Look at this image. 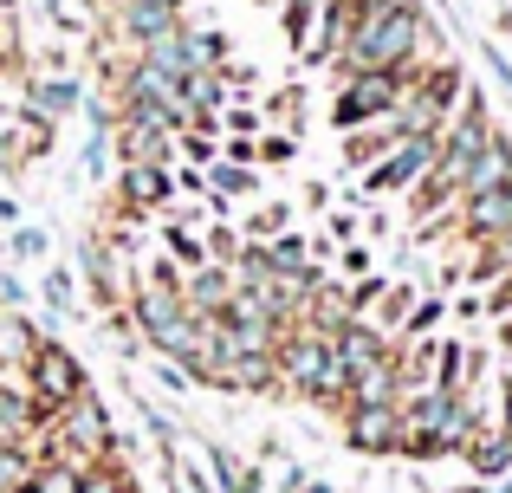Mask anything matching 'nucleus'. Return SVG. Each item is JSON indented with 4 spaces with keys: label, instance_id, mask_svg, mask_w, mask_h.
Segmentation results:
<instances>
[{
    "label": "nucleus",
    "instance_id": "obj_1",
    "mask_svg": "<svg viewBox=\"0 0 512 493\" xmlns=\"http://www.w3.org/2000/svg\"><path fill=\"white\" fill-rule=\"evenodd\" d=\"M428 39V20L415 0H370L363 7V26L350 33L344 59H338V78L357 72V65H409Z\"/></svg>",
    "mask_w": 512,
    "mask_h": 493
},
{
    "label": "nucleus",
    "instance_id": "obj_20",
    "mask_svg": "<svg viewBox=\"0 0 512 493\" xmlns=\"http://www.w3.org/2000/svg\"><path fill=\"white\" fill-rule=\"evenodd\" d=\"M72 493H130V474H124V468H104V461H91L85 481H78Z\"/></svg>",
    "mask_w": 512,
    "mask_h": 493
},
{
    "label": "nucleus",
    "instance_id": "obj_29",
    "mask_svg": "<svg viewBox=\"0 0 512 493\" xmlns=\"http://www.w3.org/2000/svg\"><path fill=\"white\" fill-rule=\"evenodd\" d=\"M253 156H260V163H286V156H292V137H266Z\"/></svg>",
    "mask_w": 512,
    "mask_h": 493
},
{
    "label": "nucleus",
    "instance_id": "obj_5",
    "mask_svg": "<svg viewBox=\"0 0 512 493\" xmlns=\"http://www.w3.org/2000/svg\"><path fill=\"white\" fill-rule=\"evenodd\" d=\"M402 396H389V403H350L344 409V442L357 448V455H396L402 448Z\"/></svg>",
    "mask_w": 512,
    "mask_h": 493
},
{
    "label": "nucleus",
    "instance_id": "obj_9",
    "mask_svg": "<svg viewBox=\"0 0 512 493\" xmlns=\"http://www.w3.org/2000/svg\"><path fill=\"white\" fill-rule=\"evenodd\" d=\"M182 26V7H156V0H117V33L130 39V46H150V39H163Z\"/></svg>",
    "mask_w": 512,
    "mask_h": 493
},
{
    "label": "nucleus",
    "instance_id": "obj_22",
    "mask_svg": "<svg viewBox=\"0 0 512 493\" xmlns=\"http://www.w3.org/2000/svg\"><path fill=\"white\" fill-rule=\"evenodd\" d=\"M279 228H286V208H260V215L247 221V241H273Z\"/></svg>",
    "mask_w": 512,
    "mask_h": 493
},
{
    "label": "nucleus",
    "instance_id": "obj_27",
    "mask_svg": "<svg viewBox=\"0 0 512 493\" xmlns=\"http://www.w3.org/2000/svg\"><path fill=\"white\" fill-rule=\"evenodd\" d=\"M214 130H227V137H253V130H260V111H227V117H214Z\"/></svg>",
    "mask_w": 512,
    "mask_h": 493
},
{
    "label": "nucleus",
    "instance_id": "obj_7",
    "mask_svg": "<svg viewBox=\"0 0 512 493\" xmlns=\"http://www.w3.org/2000/svg\"><path fill=\"white\" fill-rule=\"evenodd\" d=\"M461 461L474 468V481H500V474L512 468V435L500 429V422H474L461 442Z\"/></svg>",
    "mask_w": 512,
    "mask_h": 493
},
{
    "label": "nucleus",
    "instance_id": "obj_6",
    "mask_svg": "<svg viewBox=\"0 0 512 493\" xmlns=\"http://www.w3.org/2000/svg\"><path fill=\"white\" fill-rule=\"evenodd\" d=\"M363 7H370V0H318V20H312V33H305L299 52L312 65H338L344 46H350V33L363 26Z\"/></svg>",
    "mask_w": 512,
    "mask_h": 493
},
{
    "label": "nucleus",
    "instance_id": "obj_17",
    "mask_svg": "<svg viewBox=\"0 0 512 493\" xmlns=\"http://www.w3.org/2000/svg\"><path fill=\"white\" fill-rule=\"evenodd\" d=\"M266 260H273V266H279L286 279H305V266H312V253H305V241H299V234H273V241H266Z\"/></svg>",
    "mask_w": 512,
    "mask_h": 493
},
{
    "label": "nucleus",
    "instance_id": "obj_25",
    "mask_svg": "<svg viewBox=\"0 0 512 493\" xmlns=\"http://www.w3.org/2000/svg\"><path fill=\"white\" fill-rule=\"evenodd\" d=\"M415 305V292L409 286H383V325H402V312Z\"/></svg>",
    "mask_w": 512,
    "mask_h": 493
},
{
    "label": "nucleus",
    "instance_id": "obj_13",
    "mask_svg": "<svg viewBox=\"0 0 512 493\" xmlns=\"http://www.w3.org/2000/svg\"><path fill=\"white\" fill-rule=\"evenodd\" d=\"M124 163H169L175 150V130H156V124H124Z\"/></svg>",
    "mask_w": 512,
    "mask_h": 493
},
{
    "label": "nucleus",
    "instance_id": "obj_8",
    "mask_svg": "<svg viewBox=\"0 0 512 493\" xmlns=\"http://www.w3.org/2000/svg\"><path fill=\"white\" fill-rule=\"evenodd\" d=\"M182 299H188V312H201V318L227 312V305H234V266H227V260L195 266V273L182 279Z\"/></svg>",
    "mask_w": 512,
    "mask_h": 493
},
{
    "label": "nucleus",
    "instance_id": "obj_14",
    "mask_svg": "<svg viewBox=\"0 0 512 493\" xmlns=\"http://www.w3.org/2000/svg\"><path fill=\"white\" fill-rule=\"evenodd\" d=\"M39 338H46V331H33L20 312H0V364H20L26 370V357H33Z\"/></svg>",
    "mask_w": 512,
    "mask_h": 493
},
{
    "label": "nucleus",
    "instance_id": "obj_32",
    "mask_svg": "<svg viewBox=\"0 0 512 493\" xmlns=\"http://www.w3.org/2000/svg\"><path fill=\"white\" fill-rule=\"evenodd\" d=\"M305 493H338V487H325V481H305Z\"/></svg>",
    "mask_w": 512,
    "mask_h": 493
},
{
    "label": "nucleus",
    "instance_id": "obj_21",
    "mask_svg": "<svg viewBox=\"0 0 512 493\" xmlns=\"http://www.w3.org/2000/svg\"><path fill=\"white\" fill-rule=\"evenodd\" d=\"M72 279H78V273H65V266H52V273L39 279V292H46V305H52V312H72V305H78Z\"/></svg>",
    "mask_w": 512,
    "mask_h": 493
},
{
    "label": "nucleus",
    "instance_id": "obj_10",
    "mask_svg": "<svg viewBox=\"0 0 512 493\" xmlns=\"http://www.w3.org/2000/svg\"><path fill=\"white\" fill-rule=\"evenodd\" d=\"M500 182H512V143L493 130V137L474 150V163H467V189H500ZM467 189H461V195H467Z\"/></svg>",
    "mask_w": 512,
    "mask_h": 493
},
{
    "label": "nucleus",
    "instance_id": "obj_28",
    "mask_svg": "<svg viewBox=\"0 0 512 493\" xmlns=\"http://www.w3.org/2000/svg\"><path fill=\"white\" fill-rule=\"evenodd\" d=\"M435 318H441V299H422V305H415V312H409V331H415V338H422V331L435 325Z\"/></svg>",
    "mask_w": 512,
    "mask_h": 493
},
{
    "label": "nucleus",
    "instance_id": "obj_19",
    "mask_svg": "<svg viewBox=\"0 0 512 493\" xmlns=\"http://www.w3.org/2000/svg\"><path fill=\"white\" fill-rule=\"evenodd\" d=\"M312 20H318V0H279V33H286L292 46H305Z\"/></svg>",
    "mask_w": 512,
    "mask_h": 493
},
{
    "label": "nucleus",
    "instance_id": "obj_11",
    "mask_svg": "<svg viewBox=\"0 0 512 493\" xmlns=\"http://www.w3.org/2000/svg\"><path fill=\"white\" fill-rule=\"evenodd\" d=\"M169 163H130L124 169V202L130 208H163L169 202Z\"/></svg>",
    "mask_w": 512,
    "mask_h": 493
},
{
    "label": "nucleus",
    "instance_id": "obj_33",
    "mask_svg": "<svg viewBox=\"0 0 512 493\" xmlns=\"http://www.w3.org/2000/svg\"><path fill=\"white\" fill-rule=\"evenodd\" d=\"M13 493H33V487H13Z\"/></svg>",
    "mask_w": 512,
    "mask_h": 493
},
{
    "label": "nucleus",
    "instance_id": "obj_31",
    "mask_svg": "<svg viewBox=\"0 0 512 493\" xmlns=\"http://www.w3.org/2000/svg\"><path fill=\"white\" fill-rule=\"evenodd\" d=\"M0 221H7V228L20 221V208H13V195H0Z\"/></svg>",
    "mask_w": 512,
    "mask_h": 493
},
{
    "label": "nucleus",
    "instance_id": "obj_18",
    "mask_svg": "<svg viewBox=\"0 0 512 493\" xmlns=\"http://www.w3.org/2000/svg\"><path fill=\"white\" fill-rule=\"evenodd\" d=\"M78 104V78H46V85H33V111L39 117H59Z\"/></svg>",
    "mask_w": 512,
    "mask_h": 493
},
{
    "label": "nucleus",
    "instance_id": "obj_4",
    "mask_svg": "<svg viewBox=\"0 0 512 493\" xmlns=\"http://www.w3.org/2000/svg\"><path fill=\"white\" fill-rule=\"evenodd\" d=\"M435 150H441L435 130H409V137H396V143H389V150L370 163L363 189H370V195H402V189H415V182H422V169L435 163Z\"/></svg>",
    "mask_w": 512,
    "mask_h": 493
},
{
    "label": "nucleus",
    "instance_id": "obj_2",
    "mask_svg": "<svg viewBox=\"0 0 512 493\" xmlns=\"http://www.w3.org/2000/svg\"><path fill=\"white\" fill-rule=\"evenodd\" d=\"M415 72H422V59H409V65H357V72H344V91H338V104H331V124L338 130L383 124V117L402 104V91H409Z\"/></svg>",
    "mask_w": 512,
    "mask_h": 493
},
{
    "label": "nucleus",
    "instance_id": "obj_3",
    "mask_svg": "<svg viewBox=\"0 0 512 493\" xmlns=\"http://www.w3.org/2000/svg\"><path fill=\"white\" fill-rule=\"evenodd\" d=\"M26 390H33V416L46 422L52 409H65L72 396H85V364H78L59 338H39L33 357H26Z\"/></svg>",
    "mask_w": 512,
    "mask_h": 493
},
{
    "label": "nucleus",
    "instance_id": "obj_12",
    "mask_svg": "<svg viewBox=\"0 0 512 493\" xmlns=\"http://www.w3.org/2000/svg\"><path fill=\"white\" fill-rule=\"evenodd\" d=\"M208 468H214V487H221V493H260L266 487L260 468H253V461H240L234 448H221V442L208 448Z\"/></svg>",
    "mask_w": 512,
    "mask_h": 493
},
{
    "label": "nucleus",
    "instance_id": "obj_16",
    "mask_svg": "<svg viewBox=\"0 0 512 493\" xmlns=\"http://www.w3.org/2000/svg\"><path fill=\"white\" fill-rule=\"evenodd\" d=\"M208 182H214V195H253L260 189V176H253V163H208Z\"/></svg>",
    "mask_w": 512,
    "mask_h": 493
},
{
    "label": "nucleus",
    "instance_id": "obj_34",
    "mask_svg": "<svg viewBox=\"0 0 512 493\" xmlns=\"http://www.w3.org/2000/svg\"><path fill=\"white\" fill-rule=\"evenodd\" d=\"M266 7H279V0H266Z\"/></svg>",
    "mask_w": 512,
    "mask_h": 493
},
{
    "label": "nucleus",
    "instance_id": "obj_26",
    "mask_svg": "<svg viewBox=\"0 0 512 493\" xmlns=\"http://www.w3.org/2000/svg\"><path fill=\"white\" fill-rule=\"evenodd\" d=\"M156 383H163L169 396H188V390H195V383H188V370L175 364V357H163V364H156Z\"/></svg>",
    "mask_w": 512,
    "mask_h": 493
},
{
    "label": "nucleus",
    "instance_id": "obj_15",
    "mask_svg": "<svg viewBox=\"0 0 512 493\" xmlns=\"http://www.w3.org/2000/svg\"><path fill=\"white\" fill-rule=\"evenodd\" d=\"M163 241H169V253H175V266H188V273H195V266H208V241H201L188 221H169Z\"/></svg>",
    "mask_w": 512,
    "mask_h": 493
},
{
    "label": "nucleus",
    "instance_id": "obj_30",
    "mask_svg": "<svg viewBox=\"0 0 512 493\" xmlns=\"http://www.w3.org/2000/svg\"><path fill=\"white\" fill-rule=\"evenodd\" d=\"M350 273H370V253H363V247H344V279Z\"/></svg>",
    "mask_w": 512,
    "mask_h": 493
},
{
    "label": "nucleus",
    "instance_id": "obj_23",
    "mask_svg": "<svg viewBox=\"0 0 512 493\" xmlns=\"http://www.w3.org/2000/svg\"><path fill=\"white\" fill-rule=\"evenodd\" d=\"M182 156L188 163H214V130H182Z\"/></svg>",
    "mask_w": 512,
    "mask_h": 493
},
{
    "label": "nucleus",
    "instance_id": "obj_24",
    "mask_svg": "<svg viewBox=\"0 0 512 493\" xmlns=\"http://www.w3.org/2000/svg\"><path fill=\"white\" fill-rule=\"evenodd\" d=\"M13 253H20V260H39V253H46V228H20V221H13Z\"/></svg>",
    "mask_w": 512,
    "mask_h": 493
}]
</instances>
